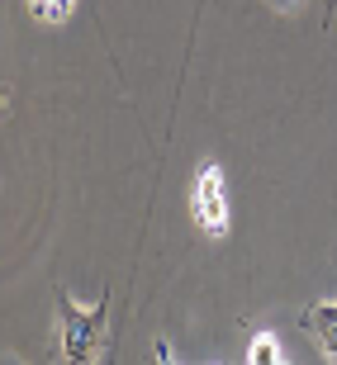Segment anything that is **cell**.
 Returning a JSON list of instances; mask_svg holds the SVG:
<instances>
[{"label": "cell", "mask_w": 337, "mask_h": 365, "mask_svg": "<svg viewBox=\"0 0 337 365\" xmlns=\"http://www.w3.org/2000/svg\"><path fill=\"white\" fill-rule=\"evenodd\" d=\"M190 214H195L204 237H223V232H228V185H223V171H218L214 162H204L200 176H195Z\"/></svg>", "instance_id": "obj_2"}, {"label": "cell", "mask_w": 337, "mask_h": 365, "mask_svg": "<svg viewBox=\"0 0 337 365\" xmlns=\"http://www.w3.org/2000/svg\"><path fill=\"white\" fill-rule=\"evenodd\" d=\"M299 0H271V10H295Z\"/></svg>", "instance_id": "obj_6"}, {"label": "cell", "mask_w": 337, "mask_h": 365, "mask_svg": "<svg viewBox=\"0 0 337 365\" xmlns=\"http://www.w3.org/2000/svg\"><path fill=\"white\" fill-rule=\"evenodd\" d=\"M247 361H252V365H276V361H281V341L271 337V332H256L252 346H247Z\"/></svg>", "instance_id": "obj_4"}, {"label": "cell", "mask_w": 337, "mask_h": 365, "mask_svg": "<svg viewBox=\"0 0 337 365\" xmlns=\"http://www.w3.org/2000/svg\"><path fill=\"white\" fill-rule=\"evenodd\" d=\"M57 356L62 361H105L109 356V294L81 309L71 294H57Z\"/></svg>", "instance_id": "obj_1"}, {"label": "cell", "mask_w": 337, "mask_h": 365, "mask_svg": "<svg viewBox=\"0 0 337 365\" xmlns=\"http://www.w3.org/2000/svg\"><path fill=\"white\" fill-rule=\"evenodd\" d=\"M71 5H76V0H29V10L43 14V19H53V24H57V19H67Z\"/></svg>", "instance_id": "obj_5"}, {"label": "cell", "mask_w": 337, "mask_h": 365, "mask_svg": "<svg viewBox=\"0 0 337 365\" xmlns=\"http://www.w3.org/2000/svg\"><path fill=\"white\" fill-rule=\"evenodd\" d=\"M299 323H304V332H313V337H318V346H323V351L337 361V304H333V299H323V304H309Z\"/></svg>", "instance_id": "obj_3"}, {"label": "cell", "mask_w": 337, "mask_h": 365, "mask_svg": "<svg viewBox=\"0 0 337 365\" xmlns=\"http://www.w3.org/2000/svg\"><path fill=\"white\" fill-rule=\"evenodd\" d=\"M333 10H337V0H328V24H333Z\"/></svg>", "instance_id": "obj_7"}]
</instances>
